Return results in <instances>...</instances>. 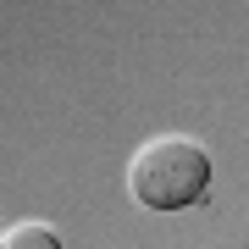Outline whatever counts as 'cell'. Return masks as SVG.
I'll use <instances>...</instances> for the list:
<instances>
[{
    "label": "cell",
    "mask_w": 249,
    "mask_h": 249,
    "mask_svg": "<svg viewBox=\"0 0 249 249\" xmlns=\"http://www.w3.org/2000/svg\"><path fill=\"white\" fill-rule=\"evenodd\" d=\"M205 183H211V155L194 139H150L133 155V172H127V188H133L139 205L150 211H183V205L205 199Z\"/></svg>",
    "instance_id": "1"
},
{
    "label": "cell",
    "mask_w": 249,
    "mask_h": 249,
    "mask_svg": "<svg viewBox=\"0 0 249 249\" xmlns=\"http://www.w3.org/2000/svg\"><path fill=\"white\" fill-rule=\"evenodd\" d=\"M50 244H61L55 227H11L6 232V249H50Z\"/></svg>",
    "instance_id": "2"
}]
</instances>
